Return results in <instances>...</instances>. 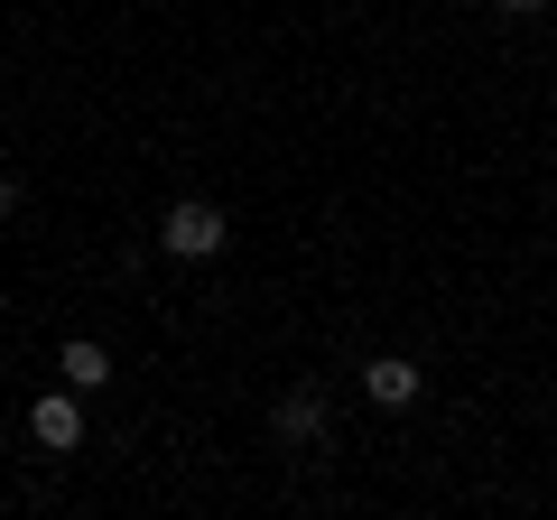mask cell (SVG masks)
Masks as SVG:
<instances>
[{"label": "cell", "instance_id": "obj_4", "mask_svg": "<svg viewBox=\"0 0 557 520\" xmlns=\"http://www.w3.org/2000/svg\"><path fill=\"white\" fill-rule=\"evenodd\" d=\"M270 428H278V446H325V391H317V381H298V391L270 409Z\"/></svg>", "mask_w": 557, "mask_h": 520}, {"label": "cell", "instance_id": "obj_2", "mask_svg": "<svg viewBox=\"0 0 557 520\" xmlns=\"http://www.w3.org/2000/svg\"><path fill=\"white\" fill-rule=\"evenodd\" d=\"M28 437H38L47 456H75V446H84V391H65V381H57V391L28 409Z\"/></svg>", "mask_w": 557, "mask_h": 520}, {"label": "cell", "instance_id": "obj_5", "mask_svg": "<svg viewBox=\"0 0 557 520\" xmlns=\"http://www.w3.org/2000/svg\"><path fill=\"white\" fill-rule=\"evenodd\" d=\"M57 372H65V391H102V381H112V354H102L94 335H75V344L57 354Z\"/></svg>", "mask_w": 557, "mask_h": 520}, {"label": "cell", "instance_id": "obj_1", "mask_svg": "<svg viewBox=\"0 0 557 520\" xmlns=\"http://www.w3.org/2000/svg\"><path fill=\"white\" fill-rule=\"evenodd\" d=\"M223 242H233V223H223V205H205V196L168 205V223H159V251L168 260H214Z\"/></svg>", "mask_w": 557, "mask_h": 520}, {"label": "cell", "instance_id": "obj_6", "mask_svg": "<svg viewBox=\"0 0 557 520\" xmlns=\"http://www.w3.org/2000/svg\"><path fill=\"white\" fill-rule=\"evenodd\" d=\"M493 10H502V28H530L539 10H548V0H493Z\"/></svg>", "mask_w": 557, "mask_h": 520}, {"label": "cell", "instance_id": "obj_3", "mask_svg": "<svg viewBox=\"0 0 557 520\" xmlns=\"http://www.w3.org/2000/svg\"><path fill=\"white\" fill-rule=\"evenodd\" d=\"M418 391H428V372H418L409 354H372V362H362V400H372V409H409Z\"/></svg>", "mask_w": 557, "mask_h": 520}]
</instances>
